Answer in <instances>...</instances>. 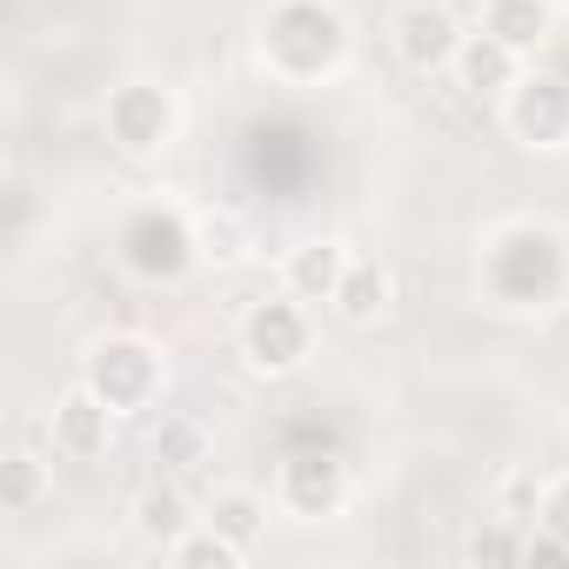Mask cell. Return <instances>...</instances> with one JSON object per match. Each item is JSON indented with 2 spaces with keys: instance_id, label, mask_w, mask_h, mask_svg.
Segmentation results:
<instances>
[{
  "instance_id": "44dd1931",
  "label": "cell",
  "mask_w": 569,
  "mask_h": 569,
  "mask_svg": "<svg viewBox=\"0 0 569 569\" xmlns=\"http://www.w3.org/2000/svg\"><path fill=\"white\" fill-rule=\"evenodd\" d=\"M522 562H569V536H556V529L522 536Z\"/></svg>"
},
{
  "instance_id": "8992f818",
  "label": "cell",
  "mask_w": 569,
  "mask_h": 569,
  "mask_svg": "<svg viewBox=\"0 0 569 569\" xmlns=\"http://www.w3.org/2000/svg\"><path fill=\"white\" fill-rule=\"evenodd\" d=\"M396 54H402L416 74L449 68V61L462 54L456 14H449V8H436V0H416V8H402V14H396Z\"/></svg>"
},
{
  "instance_id": "52a82bcc",
  "label": "cell",
  "mask_w": 569,
  "mask_h": 569,
  "mask_svg": "<svg viewBox=\"0 0 569 569\" xmlns=\"http://www.w3.org/2000/svg\"><path fill=\"white\" fill-rule=\"evenodd\" d=\"M342 456L336 449H289V462H281V502H289L296 516H329L342 502Z\"/></svg>"
},
{
  "instance_id": "9c48e42d",
  "label": "cell",
  "mask_w": 569,
  "mask_h": 569,
  "mask_svg": "<svg viewBox=\"0 0 569 569\" xmlns=\"http://www.w3.org/2000/svg\"><path fill=\"white\" fill-rule=\"evenodd\" d=\"M509 128L529 148H562L569 141V81H516L509 88Z\"/></svg>"
},
{
  "instance_id": "3957f363",
  "label": "cell",
  "mask_w": 569,
  "mask_h": 569,
  "mask_svg": "<svg viewBox=\"0 0 569 569\" xmlns=\"http://www.w3.org/2000/svg\"><path fill=\"white\" fill-rule=\"evenodd\" d=\"M88 389L121 416V409H141L154 389H161V356L134 336H114V342H94L88 356Z\"/></svg>"
},
{
  "instance_id": "ffe728a7",
  "label": "cell",
  "mask_w": 569,
  "mask_h": 569,
  "mask_svg": "<svg viewBox=\"0 0 569 569\" xmlns=\"http://www.w3.org/2000/svg\"><path fill=\"white\" fill-rule=\"evenodd\" d=\"M161 456H168V462H194V456H201V429H194V422H168V429H161Z\"/></svg>"
},
{
  "instance_id": "7c38bea8",
  "label": "cell",
  "mask_w": 569,
  "mask_h": 569,
  "mask_svg": "<svg viewBox=\"0 0 569 569\" xmlns=\"http://www.w3.org/2000/svg\"><path fill=\"white\" fill-rule=\"evenodd\" d=\"M456 74H462V88H476V94L516 88V48H502V41L482 28L476 41H462V54H456Z\"/></svg>"
},
{
  "instance_id": "7a4b0ae2",
  "label": "cell",
  "mask_w": 569,
  "mask_h": 569,
  "mask_svg": "<svg viewBox=\"0 0 569 569\" xmlns=\"http://www.w3.org/2000/svg\"><path fill=\"white\" fill-rule=\"evenodd\" d=\"M562 274H569V261H562V241H556L549 228H509V234L489 248V261H482L489 296L509 302V309L549 302V296L562 289Z\"/></svg>"
},
{
  "instance_id": "5b68a950",
  "label": "cell",
  "mask_w": 569,
  "mask_h": 569,
  "mask_svg": "<svg viewBox=\"0 0 569 569\" xmlns=\"http://www.w3.org/2000/svg\"><path fill=\"white\" fill-rule=\"evenodd\" d=\"M241 349H248V362L268 369V376L296 369V362L309 356V322H302V309H296V302H261V309L248 316V329H241Z\"/></svg>"
},
{
  "instance_id": "e0dca14e",
  "label": "cell",
  "mask_w": 569,
  "mask_h": 569,
  "mask_svg": "<svg viewBox=\"0 0 569 569\" xmlns=\"http://www.w3.org/2000/svg\"><path fill=\"white\" fill-rule=\"evenodd\" d=\"M168 556H174V562H188V569H208V562H214V569H228V562H241V549H234L221 529H214V536H181Z\"/></svg>"
},
{
  "instance_id": "277c9868",
  "label": "cell",
  "mask_w": 569,
  "mask_h": 569,
  "mask_svg": "<svg viewBox=\"0 0 569 569\" xmlns=\"http://www.w3.org/2000/svg\"><path fill=\"white\" fill-rule=\"evenodd\" d=\"M121 261L141 281H174L194 261V228L181 214H134L128 234H121Z\"/></svg>"
},
{
  "instance_id": "603a6c76",
  "label": "cell",
  "mask_w": 569,
  "mask_h": 569,
  "mask_svg": "<svg viewBox=\"0 0 569 569\" xmlns=\"http://www.w3.org/2000/svg\"><path fill=\"white\" fill-rule=\"evenodd\" d=\"M482 8H489V0H482Z\"/></svg>"
},
{
  "instance_id": "ac0fdd59",
  "label": "cell",
  "mask_w": 569,
  "mask_h": 569,
  "mask_svg": "<svg viewBox=\"0 0 569 569\" xmlns=\"http://www.w3.org/2000/svg\"><path fill=\"white\" fill-rule=\"evenodd\" d=\"M34 496H41V469H34L28 456H14V462H8V509L21 516V509H34Z\"/></svg>"
},
{
  "instance_id": "30bf717a",
  "label": "cell",
  "mask_w": 569,
  "mask_h": 569,
  "mask_svg": "<svg viewBox=\"0 0 569 569\" xmlns=\"http://www.w3.org/2000/svg\"><path fill=\"white\" fill-rule=\"evenodd\" d=\"M108 422H114V409L81 382V389L54 409V442H61L68 456H101V449H108Z\"/></svg>"
},
{
  "instance_id": "ba28073f",
  "label": "cell",
  "mask_w": 569,
  "mask_h": 569,
  "mask_svg": "<svg viewBox=\"0 0 569 569\" xmlns=\"http://www.w3.org/2000/svg\"><path fill=\"white\" fill-rule=\"evenodd\" d=\"M168 128H174V108H168V94L148 88V81H128V88L108 101V134H114L128 154H154V148L168 141Z\"/></svg>"
},
{
  "instance_id": "4fadbf2b",
  "label": "cell",
  "mask_w": 569,
  "mask_h": 569,
  "mask_svg": "<svg viewBox=\"0 0 569 569\" xmlns=\"http://www.w3.org/2000/svg\"><path fill=\"white\" fill-rule=\"evenodd\" d=\"M489 34L522 54V48H536L549 34V8L542 0H489Z\"/></svg>"
},
{
  "instance_id": "6da1fadb",
  "label": "cell",
  "mask_w": 569,
  "mask_h": 569,
  "mask_svg": "<svg viewBox=\"0 0 569 569\" xmlns=\"http://www.w3.org/2000/svg\"><path fill=\"white\" fill-rule=\"evenodd\" d=\"M349 48V21L329 8V0H281V8L261 21V54L268 68L316 81L322 68H336V54Z\"/></svg>"
},
{
  "instance_id": "d6986e66",
  "label": "cell",
  "mask_w": 569,
  "mask_h": 569,
  "mask_svg": "<svg viewBox=\"0 0 569 569\" xmlns=\"http://www.w3.org/2000/svg\"><path fill=\"white\" fill-rule=\"evenodd\" d=\"M469 562H522V536H509V529L469 536Z\"/></svg>"
},
{
  "instance_id": "7402d4cb",
  "label": "cell",
  "mask_w": 569,
  "mask_h": 569,
  "mask_svg": "<svg viewBox=\"0 0 569 569\" xmlns=\"http://www.w3.org/2000/svg\"><path fill=\"white\" fill-rule=\"evenodd\" d=\"M542 529H556V536H569V476H562L556 489H542Z\"/></svg>"
},
{
  "instance_id": "8fae6325",
  "label": "cell",
  "mask_w": 569,
  "mask_h": 569,
  "mask_svg": "<svg viewBox=\"0 0 569 569\" xmlns=\"http://www.w3.org/2000/svg\"><path fill=\"white\" fill-rule=\"evenodd\" d=\"M342 274H349V254H342L336 241H309V248H296V261H289V289H296L302 302H336Z\"/></svg>"
},
{
  "instance_id": "9a60e30c",
  "label": "cell",
  "mask_w": 569,
  "mask_h": 569,
  "mask_svg": "<svg viewBox=\"0 0 569 569\" xmlns=\"http://www.w3.org/2000/svg\"><path fill=\"white\" fill-rule=\"evenodd\" d=\"M134 529L148 536V542H181V529H188V502H181V489H141L134 496Z\"/></svg>"
},
{
  "instance_id": "5bb4252c",
  "label": "cell",
  "mask_w": 569,
  "mask_h": 569,
  "mask_svg": "<svg viewBox=\"0 0 569 569\" xmlns=\"http://www.w3.org/2000/svg\"><path fill=\"white\" fill-rule=\"evenodd\" d=\"M382 302H389V274H382L376 261H349L342 289H336V309H342L349 322H376V316H382Z\"/></svg>"
},
{
  "instance_id": "2e32d148",
  "label": "cell",
  "mask_w": 569,
  "mask_h": 569,
  "mask_svg": "<svg viewBox=\"0 0 569 569\" xmlns=\"http://www.w3.org/2000/svg\"><path fill=\"white\" fill-rule=\"evenodd\" d=\"M208 522L234 542V549H248L254 536H261V522H268V509H261V496H248V489H228V496H214V509H208Z\"/></svg>"
}]
</instances>
